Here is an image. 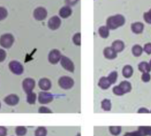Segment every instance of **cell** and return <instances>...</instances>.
I'll return each instance as SVG.
<instances>
[{"label":"cell","instance_id":"obj_1","mask_svg":"<svg viewBox=\"0 0 151 136\" xmlns=\"http://www.w3.org/2000/svg\"><path fill=\"white\" fill-rule=\"evenodd\" d=\"M124 23H125V18L122 14H116L107 19L106 26L109 29V30H114L124 26Z\"/></svg>","mask_w":151,"mask_h":136},{"label":"cell","instance_id":"obj_2","mask_svg":"<svg viewBox=\"0 0 151 136\" xmlns=\"http://www.w3.org/2000/svg\"><path fill=\"white\" fill-rule=\"evenodd\" d=\"M14 43V37L10 33L4 34L0 37V45L3 48L9 49L13 46Z\"/></svg>","mask_w":151,"mask_h":136},{"label":"cell","instance_id":"obj_3","mask_svg":"<svg viewBox=\"0 0 151 136\" xmlns=\"http://www.w3.org/2000/svg\"><path fill=\"white\" fill-rule=\"evenodd\" d=\"M58 84L60 86V87L63 90H69L71 89L73 86H74V80L70 78V77H68V76H64V77H61L59 78V81H58Z\"/></svg>","mask_w":151,"mask_h":136},{"label":"cell","instance_id":"obj_4","mask_svg":"<svg viewBox=\"0 0 151 136\" xmlns=\"http://www.w3.org/2000/svg\"><path fill=\"white\" fill-rule=\"evenodd\" d=\"M9 70L14 75L19 76L23 73L24 68H23L22 64L21 62H19L18 60H12L9 62Z\"/></svg>","mask_w":151,"mask_h":136},{"label":"cell","instance_id":"obj_5","mask_svg":"<svg viewBox=\"0 0 151 136\" xmlns=\"http://www.w3.org/2000/svg\"><path fill=\"white\" fill-rule=\"evenodd\" d=\"M60 65L64 70H66L68 72H74L75 71V65L73 61L67 56H61L60 58Z\"/></svg>","mask_w":151,"mask_h":136},{"label":"cell","instance_id":"obj_6","mask_svg":"<svg viewBox=\"0 0 151 136\" xmlns=\"http://www.w3.org/2000/svg\"><path fill=\"white\" fill-rule=\"evenodd\" d=\"M37 100L40 104H48L53 101V95L47 91H42L38 94Z\"/></svg>","mask_w":151,"mask_h":136},{"label":"cell","instance_id":"obj_7","mask_svg":"<svg viewBox=\"0 0 151 136\" xmlns=\"http://www.w3.org/2000/svg\"><path fill=\"white\" fill-rule=\"evenodd\" d=\"M47 14H48V13H47L46 9L42 6L37 7L33 12V16H34L35 20H37L38 22L44 21L47 17Z\"/></svg>","mask_w":151,"mask_h":136},{"label":"cell","instance_id":"obj_8","mask_svg":"<svg viewBox=\"0 0 151 136\" xmlns=\"http://www.w3.org/2000/svg\"><path fill=\"white\" fill-rule=\"evenodd\" d=\"M61 53L57 50V49H52V51H50L49 54H48V60L51 64H57L58 62H60V58H61Z\"/></svg>","mask_w":151,"mask_h":136},{"label":"cell","instance_id":"obj_9","mask_svg":"<svg viewBox=\"0 0 151 136\" xmlns=\"http://www.w3.org/2000/svg\"><path fill=\"white\" fill-rule=\"evenodd\" d=\"M36 86V82L31 78H27L22 82V88L26 94H29L30 92H33L34 88Z\"/></svg>","mask_w":151,"mask_h":136},{"label":"cell","instance_id":"obj_10","mask_svg":"<svg viewBox=\"0 0 151 136\" xmlns=\"http://www.w3.org/2000/svg\"><path fill=\"white\" fill-rule=\"evenodd\" d=\"M61 25V20L58 16H52L48 21V28L52 30H58Z\"/></svg>","mask_w":151,"mask_h":136},{"label":"cell","instance_id":"obj_11","mask_svg":"<svg viewBox=\"0 0 151 136\" xmlns=\"http://www.w3.org/2000/svg\"><path fill=\"white\" fill-rule=\"evenodd\" d=\"M38 86L42 91H49L52 87V82L50 79L44 78L38 81Z\"/></svg>","mask_w":151,"mask_h":136},{"label":"cell","instance_id":"obj_12","mask_svg":"<svg viewBox=\"0 0 151 136\" xmlns=\"http://www.w3.org/2000/svg\"><path fill=\"white\" fill-rule=\"evenodd\" d=\"M5 102L9 105V106H15L19 103L20 101V98L18 95L16 94H9L7 95L5 99H4Z\"/></svg>","mask_w":151,"mask_h":136},{"label":"cell","instance_id":"obj_13","mask_svg":"<svg viewBox=\"0 0 151 136\" xmlns=\"http://www.w3.org/2000/svg\"><path fill=\"white\" fill-rule=\"evenodd\" d=\"M131 30L134 34H141L144 30V24L139 22H136L131 25Z\"/></svg>","mask_w":151,"mask_h":136},{"label":"cell","instance_id":"obj_14","mask_svg":"<svg viewBox=\"0 0 151 136\" xmlns=\"http://www.w3.org/2000/svg\"><path fill=\"white\" fill-rule=\"evenodd\" d=\"M103 55L108 60H114L117 57V53L112 49V47H106L103 50Z\"/></svg>","mask_w":151,"mask_h":136},{"label":"cell","instance_id":"obj_15","mask_svg":"<svg viewBox=\"0 0 151 136\" xmlns=\"http://www.w3.org/2000/svg\"><path fill=\"white\" fill-rule=\"evenodd\" d=\"M72 14V9L70 6H65L63 7H61L60 9V12H59V15L60 18H63V19H67L68 18L70 15Z\"/></svg>","mask_w":151,"mask_h":136},{"label":"cell","instance_id":"obj_16","mask_svg":"<svg viewBox=\"0 0 151 136\" xmlns=\"http://www.w3.org/2000/svg\"><path fill=\"white\" fill-rule=\"evenodd\" d=\"M111 47H112V49H113L116 53H121L122 51H124L125 45H124V43L122 40H116V41H114V42L112 43Z\"/></svg>","mask_w":151,"mask_h":136},{"label":"cell","instance_id":"obj_17","mask_svg":"<svg viewBox=\"0 0 151 136\" xmlns=\"http://www.w3.org/2000/svg\"><path fill=\"white\" fill-rule=\"evenodd\" d=\"M98 86H99V87H101L102 90H107V89H109V88L110 87L111 84H110V82L109 81L108 78L102 77V78H100L99 83H98Z\"/></svg>","mask_w":151,"mask_h":136},{"label":"cell","instance_id":"obj_18","mask_svg":"<svg viewBox=\"0 0 151 136\" xmlns=\"http://www.w3.org/2000/svg\"><path fill=\"white\" fill-rule=\"evenodd\" d=\"M122 74L125 78H130L133 74V68L131 65H125L123 68Z\"/></svg>","mask_w":151,"mask_h":136},{"label":"cell","instance_id":"obj_19","mask_svg":"<svg viewBox=\"0 0 151 136\" xmlns=\"http://www.w3.org/2000/svg\"><path fill=\"white\" fill-rule=\"evenodd\" d=\"M138 70L141 72V73H145V72H150L151 71V68L148 64V62L146 61H141L139 65H138Z\"/></svg>","mask_w":151,"mask_h":136},{"label":"cell","instance_id":"obj_20","mask_svg":"<svg viewBox=\"0 0 151 136\" xmlns=\"http://www.w3.org/2000/svg\"><path fill=\"white\" fill-rule=\"evenodd\" d=\"M119 87L122 89V91L124 92V94H128L132 91V85L130 82L128 81H122L119 85Z\"/></svg>","mask_w":151,"mask_h":136},{"label":"cell","instance_id":"obj_21","mask_svg":"<svg viewBox=\"0 0 151 136\" xmlns=\"http://www.w3.org/2000/svg\"><path fill=\"white\" fill-rule=\"evenodd\" d=\"M98 32H99V35L102 38H108L109 36V29L107 27V26H101L99 28L98 30Z\"/></svg>","mask_w":151,"mask_h":136},{"label":"cell","instance_id":"obj_22","mask_svg":"<svg viewBox=\"0 0 151 136\" xmlns=\"http://www.w3.org/2000/svg\"><path fill=\"white\" fill-rule=\"evenodd\" d=\"M138 131L141 136H151V126H139Z\"/></svg>","mask_w":151,"mask_h":136},{"label":"cell","instance_id":"obj_23","mask_svg":"<svg viewBox=\"0 0 151 136\" xmlns=\"http://www.w3.org/2000/svg\"><path fill=\"white\" fill-rule=\"evenodd\" d=\"M143 53V48L139 45H134L132 48V53L135 57H139Z\"/></svg>","mask_w":151,"mask_h":136},{"label":"cell","instance_id":"obj_24","mask_svg":"<svg viewBox=\"0 0 151 136\" xmlns=\"http://www.w3.org/2000/svg\"><path fill=\"white\" fill-rule=\"evenodd\" d=\"M112 108V104H111V101L109 99H104L102 101H101V109L105 111H110Z\"/></svg>","mask_w":151,"mask_h":136},{"label":"cell","instance_id":"obj_25","mask_svg":"<svg viewBox=\"0 0 151 136\" xmlns=\"http://www.w3.org/2000/svg\"><path fill=\"white\" fill-rule=\"evenodd\" d=\"M36 101H37V94L34 92H30V93L27 94V102L29 104L33 105V104H35Z\"/></svg>","mask_w":151,"mask_h":136},{"label":"cell","instance_id":"obj_26","mask_svg":"<svg viewBox=\"0 0 151 136\" xmlns=\"http://www.w3.org/2000/svg\"><path fill=\"white\" fill-rule=\"evenodd\" d=\"M47 135V129L43 126H39L35 131V136H46Z\"/></svg>","mask_w":151,"mask_h":136},{"label":"cell","instance_id":"obj_27","mask_svg":"<svg viewBox=\"0 0 151 136\" xmlns=\"http://www.w3.org/2000/svg\"><path fill=\"white\" fill-rule=\"evenodd\" d=\"M109 132L112 135L117 136L121 133L122 132V127L121 126H109Z\"/></svg>","mask_w":151,"mask_h":136},{"label":"cell","instance_id":"obj_28","mask_svg":"<svg viewBox=\"0 0 151 136\" xmlns=\"http://www.w3.org/2000/svg\"><path fill=\"white\" fill-rule=\"evenodd\" d=\"M117 78H118V74H117L116 71H112V72H110L109 75L108 76V79H109V81L110 82L111 85H113V84H115V83L116 82Z\"/></svg>","mask_w":151,"mask_h":136},{"label":"cell","instance_id":"obj_29","mask_svg":"<svg viewBox=\"0 0 151 136\" xmlns=\"http://www.w3.org/2000/svg\"><path fill=\"white\" fill-rule=\"evenodd\" d=\"M15 133L17 136H24L27 133V128L25 126H17L15 128Z\"/></svg>","mask_w":151,"mask_h":136},{"label":"cell","instance_id":"obj_30","mask_svg":"<svg viewBox=\"0 0 151 136\" xmlns=\"http://www.w3.org/2000/svg\"><path fill=\"white\" fill-rule=\"evenodd\" d=\"M72 41L76 45L80 46L81 45V33H79V32L76 33L72 37Z\"/></svg>","mask_w":151,"mask_h":136},{"label":"cell","instance_id":"obj_31","mask_svg":"<svg viewBox=\"0 0 151 136\" xmlns=\"http://www.w3.org/2000/svg\"><path fill=\"white\" fill-rule=\"evenodd\" d=\"M8 16V12L6 10V8L0 6V22L4 21L6 17Z\"/></svg>","mask_w":151,"mask_h":136},{"label":"cell","instance_id":"obj_32","mask_svg":"<svg viewBox=\"0 0 151 136\" xmlns=\"http://www.w3.org/2000/svg\"><path fill=\"white\" fill-rule=\"evenodd\" d=\"M113 94H116V95H117V96H122V95H124V92L122 91V89L119 87V86H114L113 87Z\"/></svg>","mask_w":151,"mask_h":136},{"label":"cell","instance_id":"obj_33","mask_svg":"<svg viewBox=\"0 0 151 136\" xmlns=\"http://www.w3.org/2000/svg\"><path fill=\"white\" fill-rule=\"evenodd\" d=\"M141 80L144 82V83H148L150 80H151V76L148 72H145V73H142L141 75Z\"/></svg>","mask_w":151,"mask_h":136},{"label":"cell","instance_id":"obj_34","mask_svg":"<svg viewBox=\"0 0 151 136\" xmlns=\"http://www.w3.org/2000/svg\"><path fill=\"white\" fill-rule=\"evenodd\" d=\"M142 48H143V52H145L147 54H148V55L151 54V43L145 44Z\"/></svg>","mask_w":151,"mask_h":136},{"label":"cell","instance_id":"obj_35","mask_svg":"<svg viewBox=\"0 0 151 136\" xmlns=\"http://www.w3.org/2000/svg\"><path fill=\"white\" fill-rule=\"evenodd\" d=\"M143 19H144V21H145L147 24H150V25H151V14H150L148 12L144 13V14H143Z\"/></svg>","mask_w":151,"mask_h":136},{"label":"cell","instance_id":"obj_36","mask_svg":"<svg viewBox=\"0 0 151 136\" xmlns=\"http://www.w3.org/2000/svg\"><path fill=\"white\" fill-rule=\"evenodd\" d=\"M6 58V53L4 49H1L0 48V62H3L5 61Z\"/></svg>","mask_w":151,"mask_h":136},{"label":"cell","instance_id":"obj_37","mask_svg":"<svg viewBox=\"0 0 151 136\" xmlns=\"http://www.w3.org/2000/svg\"><path fill=\"white\" fill-rule=\"evenodd\" d=\"M38 112H39V113H52V111L49 108L45 107V106H42V107H40V108L38 109Z\"/></svg>","mask_w":151,"mask_h":136},{"label":"cell","instance_id":"obj_38","mask_svg":"<svg viewBox=\"0 0 151 136\" xmlns=\"http://www.w3.org/2000/svg\"><path fill=\"white\" fill-rule=\"evenodd\" d=\"M78 1H79V0H65V3L68 6H73L77 5Z\"/></svg>","mask_w":151,"mask_h":136},{"label":"cell","instance_id":"obj_39","mask_svg":"<svg viewBox=\"0 0 151 136\" xmlns=\"http://www.w3.org/2000/svg\"><path fill=\"white\" fill-rule=\"evenodd\" d=\"M124 136H141L139 131H133L130 132H126Z\"/></svg>","mask_w":151,"mask_h":136},{"label":"cell","instance_id":"obj_40","mask_svg":"<svg viewBox=\"0 0 151 136\" xmlns=\"http://www.w3.org/2000/svg\"><path fill=\"white\" fill-rule=\"evenodd\" d=\"M7 129L5 126H0V136H6Z\"/></svg>","mask_w":151,"mask_h":136},{"label":"cell","instance_id":"obj_41","mask_svg":"<svg viewBox=\"0 0 151 136\" xmlns=\"http://www.w3.org/2000/svg\"><path fill=\"white\" fill-rule=\"evenodd\" d=\"M138 113H149V110L147 108H139L137 111Z\"/></svg>","mask_w":151,"mask_h":136},{"label":"cell","instance_id":"obj_42","mask_svg":"<svg viewBox=\"0 0 151 136\" xmlns=\"http://www.w3.org/2000/svg\"><path fill=\"white\" fill-rule=\"evenodd\" d=\"M148 64H149V66H150V68H151V60H149V62H148Z\"/></svg>","mask_w":151,"mask_h":136},{"label":"cell","instance_id":"obj_43","mask_svg":"<svg viewBox=\"0 0 151 136\" xmlns=\"http://www.w3.org/2000/svg\"><path fill=\"white\" fill-rule=\"evenodd\" d=\"M77 136H81V133H80V132H79V133H78V134H77Z\"/></svg>","mask_w":151,"mask_h":136},{"label":"cell","instance_id":"obj_44","mask_svg":"<svg viewBox=\"0 0 151 136\" xmlns=\"http://www.w3.org/2000/svg\"><path fill=\"white\" fill-rule=\"evenodd\" d=\"M148 13H149V14H151V9H150V10H149V11H148Z\"/></svg>","mask_w":151,"mask_h":136},{"label":"cell","instance_id":"obj_45","mask_svg":"<svg viewBox=\"0 0 151 136\" xmlns=\"http://www.w3.org/2000/svg\"><path fill=\"white\" fill-rule=\"evenodd\" d=\"M0 109H1V102H0Z\"/></svg>","mask_w":151,"mask_h":136},{"label":"cell","instance_id":"obj_46","mask_svg":"<svg viewBox=\"0 0 151 136\" xmlns=\"http://www.w3.org/2000/svg\"><path fill=\"white\" fill-rule=\"evenodd\" d=\"M149 113H151V110H149Z\"/></svg>","mask_w":151,"mask_h":136}]
</instances>
